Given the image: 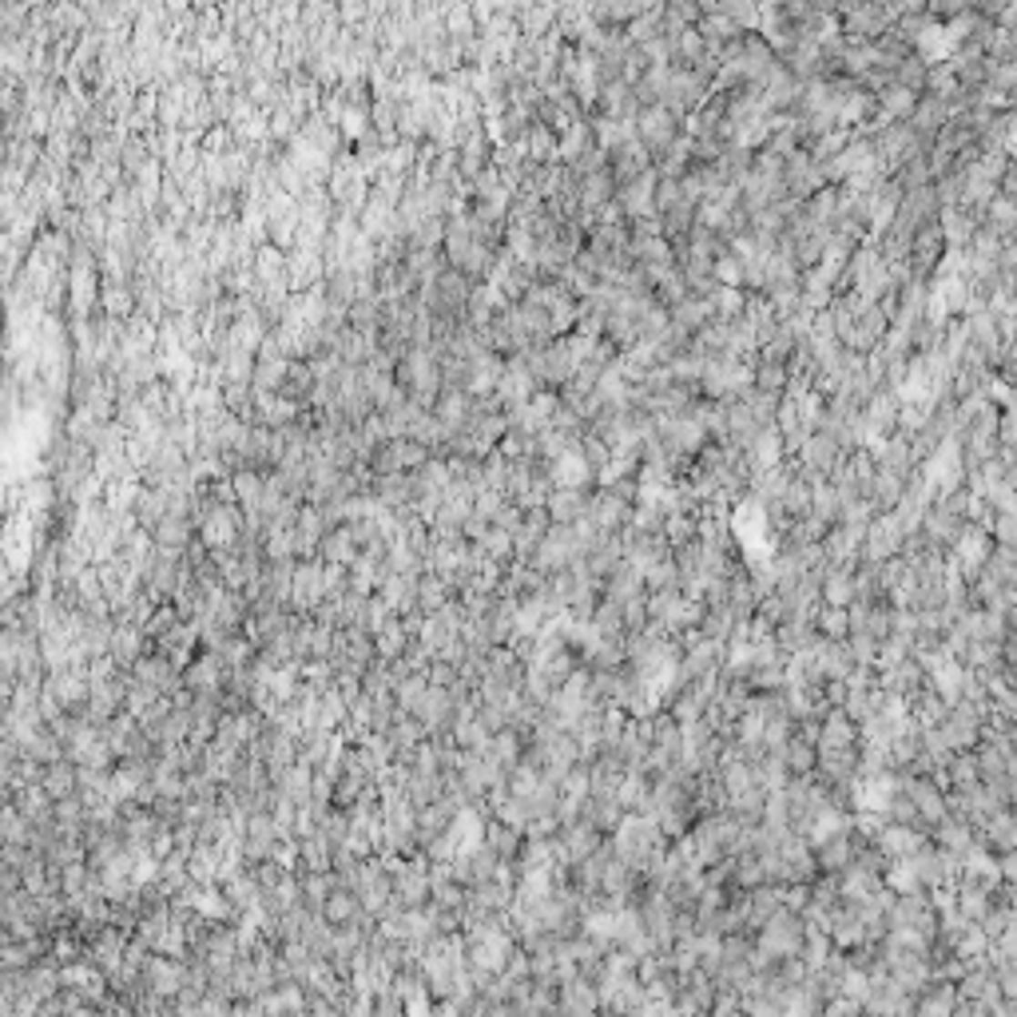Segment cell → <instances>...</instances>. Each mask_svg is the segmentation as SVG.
Instances as JSON below:
<instances>
[{"label": "cell", "mask_w": 1017, "mask_h": 1017, "mask_svg": "<svg viewBox=\"0 0 1017 1017\" xmlns=\"http://www.w3.org/2000/svg\"><path fill=\"white\" fill-rule=\"evenodd\" d=\"M322 553L331 556L334 564H346V561L358 556V544H354V537H350V529H342V533H331V537L322 541Z\"/></svg>", "instance_id": "cell-5"}, {"label": "cell", "mask_w": 1017, "mask_h": 1017, "mask_svg": "<svg viewBox=\"0 0 1017 1017\" xmlns=\"http://www.w3.org/2000/svg\"><path fill=\"white\" fill-rule=\"evenodd\" d=\"M549 147H553V139L544 136V127H529V151L533 156H544Z\"/></svg>", "instance_id": "cell-9"}, {"label": "cell", "mask_w": 1017, "mask_h": 1017, "mask_svg": "<svg viewBox=\"0 0 1017 1017\" xmlns=\"http://www.w3.org/2000/svg\"><path fill=\"white\" fill-rule=\"evenodd\" d=\"M151 537H156V549H163V553H175V549H183V544L191 541V521L188 517H175V513H168V517H163L156 529H151Z\"/></svg>", "instance_id": "cell-3"}, {"label": "cell", "mask_w": 1017, "mask_h": 1017, "mask_svg": "<svg viewBox=\"0 0 1017 1017\" xmlns=\"http://www.w3.org/2000/svg\"><path fill=\"white\" fill-rule=\"evenodd\" d=\"M199 533H203V544L227 549V544H235L239 533H243V517H239V509L223 505V501H207L203 517H199Z\"/></svg>", "instance_id": "cell-1"}, {"label": "cell", "mask_w": 1017, "mask_h": 1017, "mask_svg": "<svg viewBox=\"0 0 1017 1017\" xmlns=\"http://www.w3.org/2000/svg\"><path fill=\"white\" fill-rule=\"evenodd\" d=\"M549 509L556 513V521H573L576 513H581V493H576V489H556V493L549 497Z\"/></svg>", "instance_id": "cell-7"}, {"label": "cell", "mask_w": 1017, "mask_h": 1017, "mask_svg": "<svg viewBox=\"0 0 1017 1017\" xmlns=\"http://www.w3.org/2000/svg\"><path fill=\"white\" fill-rule=\"evenodd\" d=\"M131 290H127V282H104V290H100V306H104V314L107 319H124V314L131 310Z\"/></svg>", "instance_id": "cell-4"}, {"label": "cell", "mask_w": 1017, "mask_h": 1017, "mask_svg": "<svg viewBox=\"0 0 1017 1017\" xmlns=\"http://www.w3.org/2000/svg\"><path fill=\"white\" fill-rule=\"evenodd\" d=\"M457 168H462L465 179H477V175L489 168V136H485V127L465 131V136H462V147H457Z\"/></svg>", "instance_id": "cell-2"}, {"label": "cell", "mask_w": 1017, "mask_h": 1017, "mask_svg": "<svg viewBox=\"0 0 1017 1017\" xmlns=\"http://www.w3.org/2000/svg\"><path fill=\"white\" fill-rule=\"evenodd\" d=\"M477 549H481V553H489V556H497V561H501V556H509V553H513V533H509V529H497V524H493V529H485V537L477 541Z\"/></svg>", "instance_id": "cell-6"}, {"label": "cell", "mask_w": 1017, "mask_h": 1017, "mask_svg": "<svg viewBox=\"0 0 1017 1017\" xmlns=\"http://www.w3.org/2000/svg\"><path fill=\"white\" fill-rule=\"evenodd\" d=\"M581 144H585V127H581V124H573V131H564V144H561V151H581Z\"/></svg>", "instance_id": "cell-10"}, {"label": "cell", "mask_w": 1017, "mask_h": 1017, "mask_svg": "<svg viewBox=\"0 0 1017 1017\" xmlns=\"http://www.w3.org/2000/svg\"><path fill=\"white\" fill-rule=\"evenodd\" d=\"M556 481H561L564 489L568 485H581V481H585V462H581V457H561V462H556Z\"/></svg>", "instance_id": "cell-8"}]
</instances>
